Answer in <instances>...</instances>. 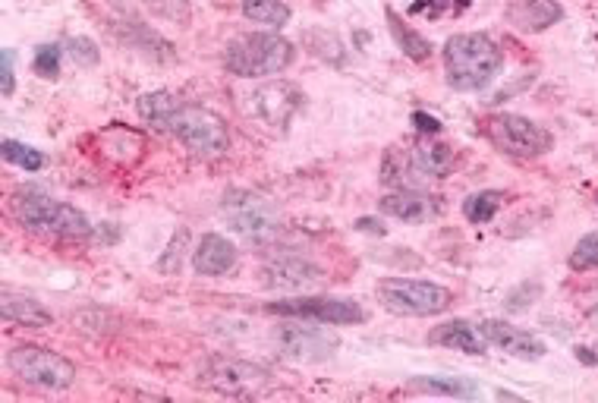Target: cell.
<instances>
[{"label": "cell", "instance_id": "35", "mask_svg": "<svg viewBox=\"0 0 598 403\" xmlns=\"http://www.w3.org/2000/svg\"><path fill=\"white\" fill-rule=\"evenodd\" d=\"M589 325H592V328L598 331V306H595V309L589 312Z\"/></svg>", "mask_w": 598, "mask_h": 403}, {"label": "cell", "instance_id": "22", "mask_svg": "<svg viewBox=\"0 0 598 403\" xmlns=\"http://www.w3.org/2000/svg\"><path fill=\"white\" fill-rule=\"evenodd\" d=\"M410 388H413V391H422V394H441V397H460V400L479 397V385H473L469 378L419 375V378H410Z\"/></svg>", "mask_w": 598, "mask_h": 403}, {"label": "cell", "instance_id": "8", "mask_svg": "<svg viewBox=\"0 0 598 403\" xmlns=\"http://www.w3.org/2000/svg\"><path fill=\"white\" fill-rule=\"evenodd\" d=\"M199 385L208 391H218V394H233V397H243V394H255L262 391L271 372L246 363V359H233V356H211L199 366Z\"/></svg>", "mask_w": 598, "mask_h": 403}, {"label": "cell", "instance_id": "13", "mask_svg": "<svg viewBox=\"0 0 598 403\" xmlns=\"http://www.w3.org/2000/svg\"><path fill=\"white\" fill-rule=\"evenodd\" d=\"M259 281L271 290H309L318 287L325 281V274L318 265L299 259V256H271L262 271H259Z\"/></svg>", "mask_w": 598, "mask_h": 403}, {"label": "cell", "instance_id": "28", "mask_svg": "<svg viewBox=\"0 0 598 403\" xmlns=\"http://www.w3.org/2000/svg\"><path fill=\"white\" fill-rule=\"evenodd\" d=\"M567 265L573 271H592V268H598V230L586 233V237L573 246Z\"/></svg>", "mask_w": 598, "mask_h": 403}, {"label": "cell", "instance_id": "11", "mask_svg": "<svg viewBox=\"0 0 598 403\" xmlns=\"http://www.w3.org/2000/svg\"><path fill=\"white\" fill-rule=\"evenodd\" d=\"M299 104H303V92H299L296 86H290V82L274 79V82L259 86L246 98L243 111L252 120H259L262 126H268V130H271V126H274V130H284V126L293 120V114L299 111Z\"/></svg>", "mask_w": 598, "mask_h": 403}, {"label": "cell", "instance_id": "15", "mask_svg": "<svg viewBox=\"0 0 598 403\" xmlns=\"http://www.w3.org/2000/svg\"><path fill=\"white\" fill-rule=\"evenodd\" d=\"M564 19V7L558 0H510L507 23L517 32H545Z\"/></svg>", "mask_w": 598, "mask_h": 403}, {"label": "cell", "instance_id": "30", "mask_svg": "<svg viewBox=\"0 0 598 403\" xmlns=\"http://www.w3.org/2000/svg\"><path fill=\"white\" fill-rule=\"evenodd\" d=\"M35 73L45 76V79L60 76V48L57 45H41L35 51Z\"/></svg>", "mask_w": 598, "mask_h": 403}, {"label": "cell", "instance_id": "24", "mask_svg": "<svg viewBox=\"0 0 598 403\" xmlns=\"http://www.w3.org/2000/svg\"><path fill=\"white\" fill-rule=\"evenodd\" d=\"M243 13L252 23H262L271 29H284L290 23V7L284 0H243Z\"/></svg>", "mask_w": 598, "mask_h": 403}, {"label": "cell", "instance_id": "19", "mask_svg": "<svg viewBox=\"0 0 598 403\" xmlns=\"http://www.w3.org/2000/svg\"><path fill=\"white\" fill-rule=\"evenodd\" d=\"M410 164L419 177H447L454 167V148L444 142H422L410 152Z\"/></svg>", "mask_w": 598, "mask_h": 403}, {"label": "cell", "instance_id": "3", "mask_svg": "<svg viewBox=\"0 0 598 403\" xmlns=\"http://www.w3.org/2000/svg\"><path fill=\"white\" fill-rule=\"evenodd\" d=\"M296 51L287 38L274 32H249L233 38L224 48V67L233 76L243 79H262V76H277L284 73L293 63Z\"/></svg>", "mask_w": 598, "mask_h": 403}, {"label": "cell", "instance_id": "10", "mask_svg": "<svg viewBox=\"0 0 598 403\" xmlns=\"http://www.w3.org/2000/svg\"><path fill=\"white\" fill-rule=\"evenodd\" d=\"M488 139L510 158H539L551 148V133L523 114H498L488 120Z\"/></svg>", "mask_w": 598, "mask_h": 403}, {"label": "cell", "instance_id": "17", "mask_svg": "<svg viewBox=\"0 0 598 403\" xmlns=\"http://www.w3.org/2000/svg\"><path fill=\"white\" fill-rule=\"evenodd\" d=\"M429 341L438 344V347H451V350H460V353H469V356H485V334L479 328H473L469 322H447V325H438L432 334H429Z\"/></svg>", "mask_w": 598, "mask_h": 403}, {"label": "cell", "instance_id": "9", "mask_svg": "<svg viewBox=\"0 0 598 403\" xmlns=\"http://www.w3.org/2000/svg\"><path fill=\"white\" fill-rule=\"evenodd\" d=\"M265 312L296 318V322H318V325H359L366 322V312L353 300H334V296H293V300L268 303Z\"/></svg>", "mask_w": 598, "mask_h": 403}, {"label": "cell", "instance_id": "14", "mask_svg": "<svg viewBox=\"0 0 598 403\" xmlns=\"http://www.w3.org/2000/svg\"><path fill=\"white\" fill-rule=\"evenodd\" d=\"M479 331L485 334V341L491 347H498L501 353L514 356V359H526V363H536V359H542L548 353L539 337H532L529 331L510 325V322H498V318H488V322H482Z\"/></svg>", "mask_w": 598, "mask_h": 403}, {"label": "cell", "instance_id": "34", "mask_svg": "<svg viewBox=\"0 0 598 403\" xmlns=\"http://www.w3.org/2000/svg\"><path fill=\"white\" fill-rule=\"evenodd\" d=\"M356 230H372V233H384V227H381V221H372V218H359L356 221Z\"/></svg>", "mask_w": 598, "mask_h": 403}, {"label": "cell", "instance_id": "7", "mask_svg": "<svg viewBox=\"0 0 598 403\" xmlns=\"http://www.w3.org/2000/svg\"><path fill=\"white\" fill-rule=\"evenodd\" d=\"M10 369L16 378L41 391H67L76 381V366L67 356L41 347H16L10 350Z\"/></svg>", "mask_w": 598, "mask_h": 403}, {"label": "cell", "instance_id": "4", "mask_svg": "<svg viewBox=\"0 0 598 403\" xmlns=\"http://www.w3.org/2000/svg\"><path fill=\"white\" fill-rule=\"evenodd\" d=\"M378 303L394 315L429 318V315H441L451 306V290L432 281L384 278L378 284Z\"/></svg>", "mask_w": 598, "mask_h": 403}, {"label": "cell", "instance_id": "21", "mask_svg": "<svg viewBox=\"0 0 598 403\" xmlns=\"http://www.w3.org/2000/svg\"><path fill=\"white\" fill-rule=\"evenodd\" d=\"M111 7L120 13H148V16H161L170 23H189V4L186 0H111Z\"/></svg>", "mask_w": 598, "mask_h": 403}, {"label": "cell", "instance_id": "1", "mask_svg": "<svg viewBox=\"0 0 598 403\" xmlns=\"http://www.w3.org/2000/svg\"><path fill=\"white\" fill-rule=\"evenodd\" d=\"M501 70L498 45L482 32H463L447 38L444 45V73L451 89L457 92H479Z\"/></svg>", "mask_w": 598, "mask_h": 403}, {"label": "cell", "instance_id": "12", "mask_svg": "<svg viewBox=\"0 0 598 403\" xmlns=\"http://www.w3.org/2000/svg\"><path fill=\"white\" fill-rule=\"evenodd\" d=\"M277 350L287 359H299V363H318L328 359L337 350V334L325 328H306V325H281L274 334Z\"/></svg>", "mask_w": 598, "mask_h": 403}, {"label": "cell", "instance_id": "16", "mask_svg": "<svg viewBox=\"0 0 598 403\" xmlns=\"http://www.w3.org/2000/svg\"><path fill=\"white\" fill-rule=\"evenodd\" d=\"M233 265H237V246L221 233H205L192 252V268L205 278H221V274L233 271Z\"/></svg>", "mask_w": 598, "mask_h": 403}, {"label": "cell", "instance_id": "20", "mask_svg": "<svg viewBox=\"0 0 598 403\" xmlns=\"http://www.w3.org/2000/svg\"><path fill=\"white\" fill-rule=\"evenodd\" d=\"M4 318L7 322H16V325H26V328H45V325L54 322V315L41 306L35 296L13 293V290L4 293Z\"/></svg>", "mask_w": 598, "mask_h": 403}, {"label": "cell", "instance_id": "29", "mask_svg": "<svg viewBox=\"0 0 598 403\" xmlns=\"http://www.w3.org/2000/svg\"><path fill=\"white\" fill-rule=\"evenodd\" d=\"M413 171V164L410 158H403V152H397V148H391L388 155H384V167H381V183L384 186H397L403 180V174Z\"/></svg>", "mask_w": 598, "mask_h": 403}, {"label": "cell", "instance_id": "26", "mask_svg": "<svg viewBox=\"0 0 598 403\" xmlns=\"http://www.w3.org/2000/svg\"><path fill=\"white\" fill-rule=\"evenodd\" d=\"M498 205H501V193H495V189H482V193L469 196L463 202V215L473 224H488L498 215Z\"/></svg>", "mask_w": 598, "mask_h": 403}, {"label": "cell", "instance_id": "25", "mask_svg": "<svg viewBox=\"0 0 598 403\" xmlns=\"http://www.w3.org/2000/svg\"><path fill=\"white\" fill-rule=\"evenodd\" d=\"M388 26H391V35L400 45V51L407 54L410 60H429V54H432L429 38H422L419 32H413L407 23H403V19L394 16V10H388Z\"/></svg>", "mask_w": 598, "mask_h": 403}, {"label": "cell", "instance_id": "23", "mask_svg": "<svg viewBox=\"0 0 598 403\" xmlns=\"http://www.w3.org/2000/svg\"><path fill=\"white\" fill-rule=\"evenodd\" d=\"M180 108V101L170 92H148L139 98V114L148 126H155L161 133H170V123H174V114Z\"/></svg>", "mask_w": 598, "mask_h": 403}, {"label": "cell", "instance_id": "6", "mask_svg": "<svg viewBox=\"0 0 598 403\" xmlns=\"http://www.w3.org/2000/svg\"><path fill=\"white\" fill-rule=\"evenodd\" d=\"M170 133H174L192 155L199 158H218L227 152V123L208 108L199 104H180L174 123H170Z\"/></svg>", "mask_w": 598, "mask_h": 403}, {"label": "cell", "instance_id": "33", "mask_svg": "<svg viewBox=\"0 0 598 403\" xmlns=\"http://www.w3.org/2000/svg\"><path fill=\"white\" fill-rule=\"evenodd\" d=\"M413 123H416L419 133H438L441 130V123L432 114H413Z\"/></svg>", "mask_w": 598, "mask_h": 403}, {"label": "cell", "instance_id": "5", "mask_svg": "<svg viewBox=\"0 0 598 403\" xmlns=\"http://www.w3.org/2000/svg\"><path fill=\"white\" fill-rule=\"evenodd\" d=\"M221 218L233 233H240L243 240L262 246L271 243L277 233V211L274 205L249 189H230L221 202Z\"/></svg>", "mask_w": 598, "mask_h": 403}, {"label": "cell", "instance_id": "2", "mask_svg": "<svg viewBox=\"0 0 598 403\" xmlns=\"http://www.w3.org/2000/svg\"><path fill=\"white\" fill-rule=\"evenodd\" d=\"M13 211H16L19 224L29 227L32 233H48V237H60V240H89L92 237V224L79 208L60 205L57 199L45 196L35 186L19 189L13 199Z\"/></svg>", "mask_w": 598, "mask_h": 403}, {"label": "cell", "instance_id": "32", "mask_svg": "<svg viewBox=\"0 0 598 403\" xmlns=\"http://www.w3.org/2000/svg\"><path fill=\"white\" fill-rule=\"evenodd\" d=\"M0 67H4V95H13V48H4Z\"/></svg>", "mask_w": 598, "mask_h": 403}, {"label": "cell", "instance_id": "31", "mask_svg": "<svg viewBox=\"0 0 598 403\" xmlns=\"http://www.w3.org/2000/svg\"><path fill=\"white\" fill-rule=\"evenodd\" d=\"M70 57L76 63H82V67H95V63H98L95 41H89V38H70Z\"/></svg>", "mask_w": 598, "mask_h": 403}, {"label": "cell", "instance_id": "27", "mask_svg": "<svg viewBox=\"0 0 598 403\" xmlns=\"http://www.w3.org/2000/svg\"><path fill=\"white\" fill-rule=\"evenodd\" d=\"M4 158L10 161V164H19L23 171H29V174H38L41 167H45V155L38 152V148H32V145H26V142H16V139H7L4 142Z\"/></svg>", "mask_w": 598, "mask_h": 403}, {"label": "cell", "instance_id": "18", "mask_svg": "<svg viewBox=\"0 0 598 403\" xmlns=\"http://www.w3.org/2000/svg\"><path fill=\"white\" fill-rule=\"evenodd\" d=\"M378 208L384 211V215H391L397 221H410V224H419L425 218H432V199L425 196V193H416V189H397V193H388Z\"/></svg>", "mask_w": 598, "mask_h": 403}]
</instances>
